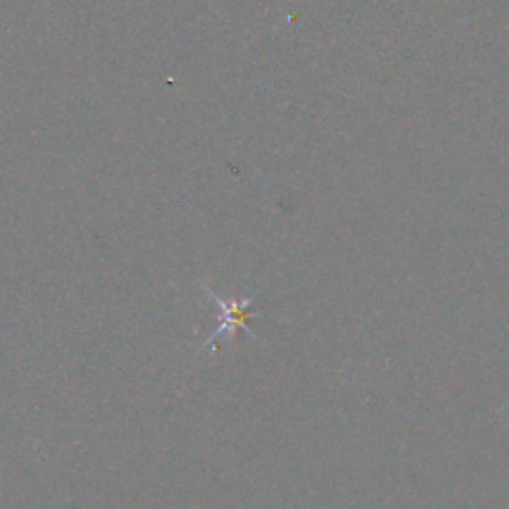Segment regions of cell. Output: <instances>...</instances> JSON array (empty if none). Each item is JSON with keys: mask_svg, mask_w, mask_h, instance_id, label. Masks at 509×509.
I'll list each match as a JSON object with an SVG mask.
<instances>
[{"mask_svg": "<svg viewBox=\"0 0 509 509\" xmlns=\"http://www.w3.org/2000/svg\"><path fill=\"white\" fill-rule=\"evenodd\" d=\"M201 287H203V291H206L209 299L219 307V325L214 333H211L207 341L201 344V351L214 349L215 338H219V336H231L233 338L239 328H243L249 336L257 338L259 341V336L254 335L247 325L249 317H263V315H259V312L251 311V304L257 301V296H247V299H222V296H219L207 283H201Z\"/></svg>", "mask_w": 509, "mask_h": 509, "instance_id": "cell-1", "label": "cell"}]
</instances>
